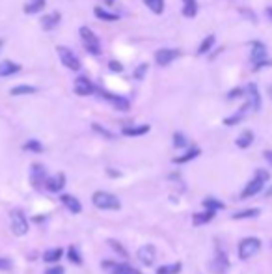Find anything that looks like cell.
Returning <instances> with one entry per match:
<instances>
[{"label": "cell", "mask_w": 272, "mask_h": 274, "mask_svg": "<svg viewBox=\"0 0 272 274\" xmlns=\"http://www.w3.org/2000/svg\"><path fill=\"white\" fill-rule=\"evenodd\" d=\"M151 131L149 125H138V127H125L122 129L123 136H142V134H147Z\"/></svg>", "instance_id": "cell-24"}, {"label": "cell", "mask_w": 272, "mask_h": 274, "mask_svg": "<svg viewBox=\"0 0 272 274\" xmlns=\"http://www.w3.org/2000/svg\"><path fill=\"white\" fill-rule=\"evenodd\" d=\"M108 69L112 71V73H122V71H123V63L118 62V60H110V62H108Z\"/></svg>", "instance_id": "cell-41"}, {"label": "cell", "mask_w": 272, "mask_h": 274, "mask_svg": "<svg viewBox=\"0 0 272 274\" xmlns=\"http://www.w3.org/2000/svg\"><path fill=\"white\" fill-rule=\"evenodd\" d=\"M265 11H267V17H269V19H271V21H272V6L267 7Z\"/></svg>", "instance_id": "cell-49"}, {"label": "cell", "mask_w": 272, "mask_h": 274, "mask_svg": "<svg viewBox=\"0 0 272 274\" xmlns=\"http://www.w3.org/2000/svg\"><path fill=\"white\" fill-rule=\"evenodd\" d=\"M92 129H93V131H95L97 134H101V136H105V138H108V140H112V138H114V134L110 133L108 129H105V127H101L99 123H93Z\"/></svg>", "instance_id": "cell-38"}, {"label": "cell", "mask_w": 272, "mask_h": 274, "mask_svg": "<svg viewBox=\"0 0 272 274\" xmlns=\"http://www.w3.org/2000/svg\"><path fill=\"white\" fill-rule=\"evenodd\" d=\"M244 95H246V103L250 105L252 110H254V112H259V110H261V93H259L258 84H254V82L246 84Z\"/></svg>", "instance_id": "cell-9"}, {"label": "cell", "mask_w": 272, "mask_h": 274, "mask_svg": "<svg viewBox=\"0 0 272 274\" xmlns=\"http://www.w3.org/2000/svg\"><path fill=\"white\" fill-rule=\"evenodd\" d=\"M215 215H216L215 211H209V209H205V211H201V213H194L192 224H194V226H203V224H207V222H211V220L215 218Z\"/></svg>", "instance_id": "cell-22"}, {"label": "cell", "mask_w": 272, "mask_h": 274, "mask_svg": "<svg viewBox=\"0 0 272 274\" xmlns=\"http://www.w3.org/2000/svg\"><path fill=\"white\" fill-rule=\"evenodd\" d=\"M60 200H62V204H64L65 207L73 213V215H79V213L82 211V204H80L75 196H71V194H62Z\"/></svg>", "instance_id": "cell-19"}, {"label": "cell", "mask_w": 272, "mask_h": 274, "mask_svg": "<svg viewBox=\"0 0 272 274\" xmlns=\"http://www.w3.org/2000/svg\"><path fill=\"white\" fill-rule=\"evenodd\" d=\"M271 246H272V243H271Z\"/></svg>", "instance_id": "cell-54"}, {"label": "cell", "mask_w": 272, "mask_h": 274, "mask_svg": "<svg viewBox=\"0 0 272 274\" xmlns=\"http://www.w3.org/2000/svg\"><path fill=\"white\" fill-rule=\"evenodd\" d=\"M67 260L71 261L73 265H82V256H80L77 246H69V250H67Z\"/></svg>", "instance_id": "cell-36"}, {"label": "cell", "mask_w": 272, "mask_h": 274, "mask_svg": "<svg viewBox=\"0 0 272 274\" xmlns=\"http://www.w3.org/2000/svg\"><path fill=\"white\" fill-rule=\"evenodd\" d=\"M36 91L37 88L32 84H17L9 90V93H11V95H30V93H36Z\"/></svg>", "instance_id": "cell-26"}, {"label": "cell", "mask_w": 272, "mask_h": 274, "mask_svg": "<svg viewBox=\"0 0 272 274\" xmlns=\"http://www.w3.org/2000/svg\"><path fill=\"white\" fill-rule=\"evenodd\" d=\"M147 63H140L138 67H136V71H135V78L136 80H142L143 77H145V73H147Z\"/></svg>", "instance_id": "cell-39"}, {"label": "cell", "mask_w": 272, "mask_h": 274, "mask_svg": "<svg viewBox=\"0 0 272 274\" xmlns=\"http://www.w3.org/2000/svg\"><path fill=\"white\" fill-rule=\"evenodd\" d=\"M56 52L60 56V62L64 63L67 69L71 71H80V60L79 56L73 52L69 47H56Z\"/></svg>", "instance_id": "cell-6"}, {"label": "cell", "mask_w": 272, "mask_h": 274, "mask_svg": "<svg viewBox=\"0 0 272 274\" xmlns=\"http://www.w3.org/2000/svg\"><path fill=\"white\" fill-rule=\"evenodd\" d=\"M261 250V241L258 237H246L239 243V258L241 260H250Z\"/></svg>", "instance_id": "cell-5"}, {"label": "cell", "mask_w": 272, "mask_h": 274, "mask_svg": "<svg viewBox=\"0 0 272 274\" xmlns=\"http://www.w3.org/2000/svg\"><path fill=\"white\" fill-rule=\"evenodd\" d=\"M200 153H201L200 148H190V149H186V153L179 155V157H175L172 162L173 164H185V162L192 161V159H196V157H200Z\"/></svg>", "instance_id": "cell-23"}, {"label": "cell", "mask_w": 272, "mask_h": 274, "mask_svg": "<svg viewBox=\"0 0 272 274\" xmlns=\"http://www.w3.org/2000/svg\"><path fill=\"white\" fill-rule=\"evenodd\" d=\"M64 267H60V265H54V267H49L45 271V274H64Z\"/></svg>", "instance_id": "cell-45"}, {"label": "cell", "mask_w": 272, "mask_h": 274, "mask_svg": "<svg viewBox=\"0 0 272 274\" xmlns=\"http://www.w3.org/2000/svg\"><path fill=\"white\" fill-rule=\"evenodd\" d=\"M73 90H75L77 95H82V97H84V95H92L97 88L93 86V82L88 77H77L75 84H73Z\"/></svg>", "instance_id": "cell-14"}, {"label": "cell", "mask_w": 272, "mask_h": 274, "mask_svg": "<svg viewBox=\"0 0 272 274\" xmlns=\"http://www.w3.org/2000/svg\"><path fill=\"white\" fill-rule=\"evenodd\" d=\"M13 269V261L9 258H0V271H11Z\"/></svg>", "instance_id": "cell-42"}, {"label": "cell", "mask_w": 272, "mask_h": 274, "mask_svg": "<svg viewBox=\"0 0 272 274\" xmlns=\"http://www.w3.org/2000/svg\"><path fill=\"white\" fill-rule=\"evenodd\" d=\"M79 34H80V37H82L84 49H86L92 56H99L101 54V41H99V37L95 35V32L90 30L88 26H80Z\"/></svg>", "instance_id": "cell-3"}, {"label": "cell", "mask_w": 272, "mask_h": 274, "mask_svg": "<svg viewBox=\"0 0 272 274\" xmlns=\"http://www.w3.org/2000/svg\"><path fill=\"white\" fill-rule=\"evenodd\" d=\"M22 149H24V151H30V153H41V151H43V144L39 140H34V138H32V140L22 144Z\"/></svg>", "instance_id": "cell-35"}, {"label": "cell", "mask_w": 272, "mask_h": 274, "mask_svg": "<svg viewBox=\"0 0 272 274\" xmlns=\"http://www.w3.org/2000/svg\"><path fill=\"white\" fill-rule=\"evenodd\" d=\"M143 4L149 7L155 15H160L164 11V0H143Z\"/></svg>", "instance_id": "cell-34"}, {"label": "cell", "mask_w": 272, "mask_h": 274, "mask_svg": "<svg viewBox=\"0 0 272 274\" xmlns=\"http://www.w3.org/2000/svg\"><path fill=\"white\" fill-rule=\"evenodd\" d=\"M269 91H271V95H272V86H271V90H269Z\"/></svg>", "instance_id": "cell-52"}, {"label": "cell", "mask_w": 272, "mask_h": 274, "mask_svg": "<svg viewBox=\"0 0 272 274\" xmlns=\"http://www.w3.org/2000/svg\"><path fill=\"white\" fill-rule=\"evenodd\" d=\"M215 43H216V37L213 34L207 35L203 41L200 43V47H198V54H207L209 50L215 47Z\"/></svg>", "instance_id": "cell-31"}, {"label": "cell", "mask_w": 272, "mask_h": 274, "mask_svg": "<svg viewBox=\"0 0 272 274\" xmlns=\"http://www.w3.org/2000/svg\"><path fill=\"white\" fill-rule=\"evenodd\" d=\"M93 13H95V17L101 19V21H118V19H120V15L118 13H112V11H108V9H103L101 6L95 7Z\"/></svg>", "instance_id": "cell-27"}, {"label": "cell", "mask_w": 272, "mask_h": 274, "mask_svg": "<svg viewBox=\"0 0 272 274\" xmlns=\"http://www.w3.org/2000/svg\"><path fill=\"white\" fill-rule=\"evenodd\" d=\"M65 187V174H56V176H52L47 179V183H45V189L49 190V192H52V194H56V192H62Z\"/></svg>", "instance_id": "cell-15"}, {"label": "cell", "mask_w": 272, "mask_h": 274, "mask_svg": "<svg viewBox=\"0 0 272 274\" xmlns=\"http://www.w3.org/2000/svg\"><path fill=\"white\" fill-rule=\"evenodd\" d=\"M101 97H105L110 103V105L118 108V110H122V112H127L131 108V101L127 97H123V95H116V93H110L107 90H99Z\"/></svg>", "instance_id": "cell-10"}, {"label": "cell", "mask_w": 272, "mask_h": 274, "mask_svg": "<svg viewBox=\"0 0 272 274\" xmlns=\"http://www.w3.org/2000/svg\"><path fill=\"white\" fill-rule=\"evenodd\" d=\"M92 202L97 209H103V211H118V209L122 207L120 198L114 196L112 192H107V190H97V192H93Z\"/></svg>", "instance_id": "cell-2"}, {"label": "cell", "mask_w": 272, "mask_h": 274, "mask_svg": "<svg viewBox=\"0 0 272 274\" xmlns=\"http://www.w3.org/2000/svg\"><path fill=\"white\" fill-rule=\"evenodd\" d=\"M136 258H138V261H140L142 265L151 267V265L155 263V258H157V250H155V246L153 245H143V246L138 248Z\"/></svg>", "instance_id": "cell-12"}, {"label": "cell", "mask_w": 272, "mask_h": 274, "mask_svg": "<svg viewBox=\"0 0 272 274\" xmlns=\"http://www.w3.org/2000/svg\"><path fill=\"white\" fill-rule=\"evenodd\" d=\"M2 45H4V41H2V39H0V49H2Z\"/></svg>", "instance_id": "cell-51"}, {"label": "cell", "mask_w": 272, "mask_h": 274, "mask_svg": "<svg viewBox=\"0 0 272 274\" xmlns=\"http://www.w3.org/2000/svg\"><path fill=\"white\" fill-rule=\"evenodd\" d=\"M183 269V263H170V265H162L157 269V274H179Z\"/></svg>", "instance_id": "cell-32"}, {"label": "cell", "mask_w": 272, "mask_h": 274, "mask_svg": "<svg viewBox=\"0 0 272 274\" xmlns=\"http://www.w3.org/2000/svg\"><path fill=\"white\" fill-rule=\"evenodd\" d=\"M265 196H267V198H271V196H272V187H271V189H269V190H267V194H265Z\"/></svg>", "instance_id": "cell-50"}, {"label": "cell", "mask_w": 272, "mask_h": 274, "mask_svg": "<svg viewBox=\"0 0 272 274\" xmlns=\"http://www.w3.org/2000/svg\"><path fill=\"white\" fill-rule=\"evenodd\" d=\"M19 71H21V65H19V63L11 62V60L0 62V77H11V75H17Z\"/></svg>", "instance_id": "cell-20"}, {"label": "cell", "mask_w": 272, "mask_h": 274, "mask_svg": "<svg viewBox=\"0 0 272 274\" xmlns=\"http://www.w3.org/2000/svg\"><path fill=\"white\" fill-rule=\"evenodd\" d=\"M47 168H45L43 164H39V162H34L32 166H30V181H32V187L36 190H41L45 187V183H47Z\"/></svg>", "instance_id": "cell-7"}, {"label": "cell", "mask_w": 272, "mask_h": 274, "mask_svg": "<svg viewBox=\"0 0 272 274\" xmlns=\"http://www.w3.org/2000/svg\"><path fill=\"white\" fill-rule=\"evenodd\" d=\"M103 269L108 274H140V271L135 267H131L129 263H114V261H105Z\"/></svg>", "instance_id": "cell-11"}, {"label": "cell", "mask_w": 272, "mask_h": 274, "mask_svg": "<svg viewBox=\"0 0 272 274\" xmlns=\"http://www.w3.org/2000/svg\"><path fill=\"white\" fill-rule=\"evenodd\" d=\"M263 157H265V161L271 164V168H272V149H265V151H263Z\"/></svg>", "instance_id": "cell-47"}, {"label": "cell", "mask_w": 272, "mask_h": 274, "mask_svg": "<svg viewBox=\"0 0 272 274\" xmlns=\"http://www.w3.org/2000/svg\"><path fill=\"white\" fill-rule=\"evenodd\" d=\"M239 11H241V15H243V17H246V19H250L252 22L258 21V17H256V13H254L252 9H248V7H241Z\"/></svg>", "instance_id": "cell-43"}, {"label": "cell", "mask_w": 272, "mask_h": 274, "mask_svg": "<svg viewBox=\"0 0 272 274\" xmlns=\"http://www.w3.org/2000/svg\"><path fill=\"white\" fill-rule=\"evenodd\" d=\"M177 58H179V50L177 49H158L157 52H155V62H157V65H160V67L172 63L173 60H177Z\"/></svg>", "instance_id": "cell-13"}, {"label": "cell", "mask_w": 272, "mask_h": 274, "mask_svg": "<svg viewBox=\"0 0 272 274\" xmlns=\"http://www.w3.org/2000/svg\"><path fill=\"white\" fill-rule=\"evenodd\" d=\"M60 21H62V13L60 11H50V13L41 17V26H43V30H54Z\"/></svg>", "instance_id": "cell-17"}, {"label": "cell", "mask_w": 272, "mask_h": 274, "mask_svg": "<svg viewBox=\"0 0 272 274\" xmlns=\"http://www.w3.org/2000/svg\"><path fill=\"white\" fill-rule=\"evenodd\" d=\"M203 207L209 209V211L216 213V211H220V209H224L226 205H224L220 200H216V198H205V200H203Z\"/></svg>", "instance_id": "cell-33"}, {"label": "cell", "mask_w": 272, "mask_h": 274, "mask_svg": "<svg viewBox=\"0 0 272 274\" xmlns=\"http://www.w3.org/2000/svg\"><path fill=\"white\" fill-rule=\"evenodd\" d=\"M243 95H244V88H233V90L228 93V99L229 101H233V99L243 97Z\"/></svg>", "instance_id": "cell-44"}, {"label": "cell", "mask_w": 272, "mask_h": 274, "mask_svg": "<svg viewBox=\"0 0 272 274\" xmlns=\"http://www.w3.org/2000/svg\"><path fill=\"white\" fill-rule=\"evenodd\" d=\"M62 256H64L62 248H50V250H47L43 254V261H47V263H58V261L62 260Z\"/></svg>", "instance_id": "cell-29"}, {"label": "cell", "mask_w": 272, "mask_h": 274, "mask_svg": "<svg viewBox=\"0 0 272 274\" xmlns=\"http://www.w3.org/2000/svg\"><path fill=\"white\" fill-rule=\"evenodd\" d=\"M108 2H114V0H108Z\"/></svg>", "instance_id": "cell-53"}, {"label": "cell", "mask_w": 272, "mask_h": 274, "mask_svg": "<svg viewBox=\"0 0 272 274\" xmlns=\"http://www.w3.org/2000/svg\"><path fill=\"white\" fill-rule=\"evenodd\" d=\"M9 226H11V233L17 237H22L28 233V220L24 217V213L19 209H13L9 213Z\"/></svg>", "instance_id": "cell-4"}, {"label": "cell", "mask_w": 272, "mask_h": 274, "mask_svg": "<svg viewBox=\"0 0 272 274\" xmlns=\"http://www.w3.org/2000/svg\"><path fill=\"white\" fill-rule=\"evenodd\" d=\"M108 176H112V177H120V176H122V172H114V170H108Z\"/></svg>", "instance_id": "cell-48"}, {"label": "cell", "mask_w": 272, "mask_h": 274, "mask_svg": "<svg viewBox=\"0 0 272 274\" xmlns=\"http://www.w3.org/2000/svg\"><path fill=\"white\" fill-rule=\"evenodd\" d=\"M250 62L254 63V67L258 65V63L261 62H267L269 60V50H267L265 43L263 41H258V39H254V41H250Z\"/></svg>", "instance_id": "cell-8"}, {"label": "cell", "mask_w": 272, "mask_h": 274, "mask_svg": "<svg viewBox=\"0 0 272 274\" xmlns=\"http://www.w3.org/2000/svg\"><path fill=\"white\" fill-rule=\"evenodd\" d=\"M45 7V0H28L26 4H24V13H39L41 9Z\"/></svg>", "instance_id": "cell-28"}, {"label": "cell", "mask_w": 272, "mask_h": 274, "mask_svg": "<svg viewBox=\"0 0 272 274\" xmlns=\"http://www.w3.org/2000/svg\"><path fill=\"white\" fill-rule=\"evenodd\" d=\"M272 65V60H267V62H261V63H258L256 67H254V71H261L263 67H271Z\"/></svg>", "instance_id": "cell-46"}, {"label": "cell", "mask_w": 272, "mask_h": 274, "mask_svg": "<svg viewBox=\"0 0 272 274\" xmlns=\"http://www.w3.org/2000/svg\"><path fill=\"white\" fill-rule=\"evenodd\" d=\"M252 144H254V133H252L250 129L243 131V133L237 136V140H235V146H237V148H241V149L250 148Z\"/></svg>", "instance_id": "cell-21"}, {"label": "cell", "mask_w": 272, "mask_h": 274, "mask_svg": "<svg viewBox=\"0 0 272 274\" xmlns=\"http://www.w3.org/2000/svg\"><path fill=\"white\" fill-rule=\"evenodd\" d=\"M173 146L175 148H186L188 146V140H186V136L183 133H175L173 134Z\"/></svg>", "instance_id": "cell-37"}, {"label": "cell", "mask_w": 272, "mask_h": 274, "mask_svg": "<svg viewBox=\"0 0 272 274\" xmlns=\"http://www.w3.org/2000/svg\"><path fill=\"white\" fill-rule=\"evenodd\" d=\"M261 215V209L258 207H252V209H244V211H237L231 215L233 220H244V218H258Z\"/></svg>", "instance_id": "cell-25"}, {"label": "cell", "mask_w": 272, "mask_h": 274, "mask_svg": "<svg viewBox=\"0 0 272 274\" xmlns=\"http://www.w3.org/2000/svg\"><path fill=\"white\" fill-rule=\"evenodd\" d=\"M211 269H213L216 274H224V273H226V271L229 269V261H228V258H226V254L218 250L216 258L213 260V263H211Z\"/></svg>", "instance_id": "cell-18"}, {"label": "cell", "mask_w": 272, "mask_h": 274, "mask_svg": "<svg viewBox=\"0 0 272 274\" xmlns=\"http://www.w3.org/2000/svg\"><path fill=\"white\" fill-rule=\"evenodd\" d=\"M271 179V174L267 172V170H256V174H254V179H250L248 181V185L244 187V190L241 192V200H248V198L256 196V194H259L261 190H263V187H265V183Z\"/></svg>", "instance_id": "cell-1"}, {"label": "cell", "mask_w": 272, "mask_h": 274, "mask_svg": "<svg viewBox=\"0 0 272 274\" xmlns=\"http://www.w3.org/2000/svg\"><path fill=\"white\" fill-rule=\"evenodd\" d=\"M183 15L185 17H196L198 15V2L196 0H183Z\"/></svg>", "instance_id": "cell-30"}, {"label": "cell", "mask_w": 272, "mask_h": 274, "mask_svg": "<svg viewBox=\"0 0 272 274\" xmlns=\"http://www.w3.org/2000/svg\"><path fill=\"white\" fill-rule=\"evenodd\" d=\"M248 110H252L250 105H248V103H244V105L241 106V108H239V110H237V112L233 114V116H229V118H226V120H224V125L233 127V125H237V123H241V121H243L244 118H246Z\"/></svg>", "instance_id": "cell-16"}, {"label": "cell", "mask_w": 272, "mask_h": 274, "mask_svg": "<svg viewBox=\"0 0 272 274\" xmlns=\"http://www.w3.org/2000/svg\"><path fill=\"white\" fill-rule=\"evenodd\" d=\"M108 243H110V246H112V248H114L116 252L120 254V256H122V258H127V256H129V254H127V250H125V248H123V246L120 245V243H118V241L110 239V241H108Z\"/></svg>", "instance_id": "cell-40"}]
</instances>
